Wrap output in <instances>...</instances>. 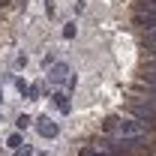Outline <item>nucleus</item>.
I'll list each match as a JSON object with an SVG mask.
<instances>
[{"label":"nucleus","instance_id":"obj_1","mask_svg":"<svg viewBox=\"0 0 156 156\" xmlns=\"http://www.w3.org/2000/svg\"><path fill=\"white\" fill-rule=\"evenodd\" d=\"M48 108H51V114L57 117H69L75 111V105H72V93H66V90H51V96H48Z\"/></svg>","mask_w":156,"mask_h":156},{"label":"nucleus","instance_id":"obj_2","mask_svg":"<svg viewBox=\"0 0 156 156\" xmlns=\"http://www.w3.org/2000/svg\"><path fill=\"white\" fill-rule=\"evenodd\" d=\"M27 63H30L27 51H12V54H9V60H6V72H12V75H21V72L27 69Z\"/></svg>","mask_w":156,"mask_h":156},{"label":"nucleus","instance_id":"obj_3","mask_svg":"<svg viewBox=\"0 0 156 156\" xmlns=\"http://www.w3.org/2000/svg\"><path fill=\"white\" fill-rule=\"evenodd\" d=\"M75 33H78L75 18H63V21H60V27H57V39L69 42V39H75Z\"/></svg>","mask_w":156,"mask_h":156},{"label":"nucleus","instance_id":"obj_4","mask_svg":"<svg viewBox=\"0 0 156 156\" xmlns=\"http://www.w3.org/2000/svg\"><path fill=\"white\" fill-rule=\"evenodd\" d=\"M3 120H6V108L0 105V123H3Z\"/></svg>","mask_w":156,"mask_h":156}]
</instances>
